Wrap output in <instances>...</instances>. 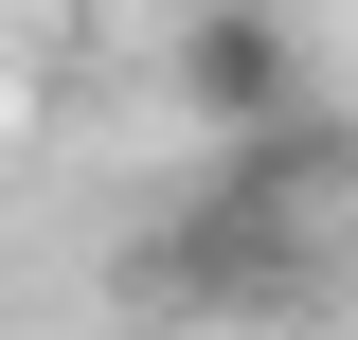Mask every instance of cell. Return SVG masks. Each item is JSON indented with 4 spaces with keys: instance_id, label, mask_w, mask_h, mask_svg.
I'll return each mask as SVG.
<instances>
[{
    "instance_id": "cell-1",
    "label": "cell",
    "mask_w": 358,
    "mask_h": 340,
    "mask_svg": "<svg viewBox=\"0 0 358 340\" xmlns=\"http://www.w3.org/2000/svg\"><path fill=\"white\" fill-rule=\"evenodd\" d=\"M126 304H143V323H322V304H341V215L251 197V179L215 162L179 215H143Z\"/></svg>"
},
{
    "instance_id": "cell-2",
    "label": "cell",
    "mask_w": 358,
    "mask_h": 340,
    "mask_svg": "<svg viewBox=\"0 0 358 340\" xmlns=\"http://www.w3.org/2000/svg\"><path fill=\"white\" fill-rule=\"evenodd\" d=\"M179 108H197V126H268V108H305V36H287V0H197V18H179Z\"/></svg>"
}]
</instances>
